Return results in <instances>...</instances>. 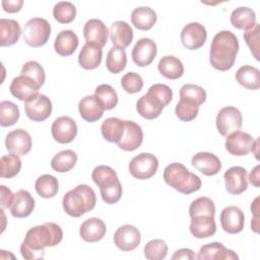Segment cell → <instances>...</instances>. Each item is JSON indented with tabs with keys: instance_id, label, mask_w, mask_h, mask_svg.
I'll return each instance as SVG.
<instances>
[{
	"instance_id": "cell-1",
	"label": "cell",
	"mask_w": 260,
	"mask_h": 260,
	"mask_svg": "<svg viewBox=\"0 0 260 260\" xmlns=\"http://www.w3.org/2000/svg\"><path fill=\"white\" fill-rule=\"evenodd\" d=\"M63 239L61 226L55 222H45L30 228L20 245L21 256L26 260L43 259L46 247H54Z\"/></svg>"
},
{
	"instance_id": "cell-2",
	"label": "cell",
	"mask_w": 260,
	"mask_h": 260,
	"mask_svg": "<svg viewBox=\"0 0 260 260\" xmlns=\"http://www.w3.org/2000/svg\"><path fill=\"white\" fill-rule=\"evenodd\" d=\"M239 40L231 30H220L211 42L209 62L213 68L226 71L233 68L239 52Z\"/></svg>"
},
{
	"instance_id": "cell-3",
	"label": "cell",
	"mask_w": 260,
	"mask_h": 260,
	"mask_svg": "<svg viewBox=\"0 0 260 260\" xmlns=\"http://www.w3.org/2000/svg\"><path fill=\"white\" fill-rule=\"evenodd\" d=\"M96 203V196L91 187L86 184L77 185L68 191L62 199L64 211L72 217H80L92 210Z\"/></svg>"
},
{
	"instance_id": "cell-4",
	"label": "cell",
	"mask_w": 260,
	"mask_h": 260,
	"mask_svg": "<svg viewBox=\"0 0 260 260\" xmlns=\"http://www.w3.org/2000/svg\"><path fill=\"white\" fill-rule=\"evenodd\" d=\"M164 180L176 191L186 195L198 191L202 185L201 179L180 162H172L165 168Z\"/></svg>"
},
{
	"instance_id": "cell-5",
	"label": "cell",
	"mask_w": 260,
	"mask_h": 260,
	"mask_svg": "<svg viewBox=\"0 0 260 260\" xmlns=\"http://www.w3.org/2000/svg\"><path fill=\"white\" fill-rule=\"evenodd\" d=\"M91 179L100 188L101 196L107 204H115L122 197V184L117 173L109 166H98L91 173Z\"/></svg>"
},
{
	"instance_id": "cell-6",
	"label": "cell",
	"mask_w": 260,
	"mask_h": 260,
	"mask_svg": "<svg viewBox=\"0 0 260 260\" xmlns=\"http://www.w3.org/2000/svg\"><path fill=\"white\" fill-rule=\"evenodd\" d=\"M23 40L32 48L44 46L51 35V25L49 21L42 17H34L29 19L23 28Z\"/></svg>"
},
{
	"instance_id": "cell-7",
	"label": "cell",
	"mask_w": 260,
	"mask_h": 260,
	"mask_svg": "<svg viewBox=\"0 0 260 260\" xmlns=\"http://www.w3.org/2000/svg\"><path fill=\"white\" fill-rule=\"evenodd\" d=\"M158 160L154 154L142 152L134 156L128 166V170L133 178L138 180L150 179L156 173Z\"/></svg>"
},
{
	"instance_id": "cell-8",
	"label": "cell",
	"mask_w": 260,
	"mask_h": 260,
	"mask_svg": "<svg viewBox=\"0 0 260 260\" xmlns=\"http://www.w3.org/2000/svg\"><path fill=\"white\" fill-rule=\"evenodd\" d=\"M215 123L218 133L221 136L226 137L242 128L243 117L241 112L236 107L228 106L219 110Z\"/></svg>"
},
{
	"instance_id": "cell-9",
	"label": "cell",
	"mask_w": 260,
	"mask_h": 260,
	"mask_svg": "<svg viewBox=\"0 0 260 260\" xmlns=\"http://www.w3.org/2000/svg\"><path fill=\"white\" fill-rule=\"evenodd\" d=\"M24 112L31 121H45L52 113V102L47 95L39 93L34 99L24 103Z\"/></svg>"
},
{
	"instance_id": "cell-10",
	"label": "cell",
	"mask_w": 260,
	"mask_h": 260,
	"mask_svg": "<svg viewBox=\"0 0 260 260\" xmlns=\"http://www.w3.org/2000/svg\"><path fill=\"white\" fill-rule=\"evenodd\" d=\"M51 133L58 143H70L77 135V125L71 117L61 116L53 122Z\"/></svg>"
},
{
	"instance_id": "cell-11",
	"label": "cell",
	"mask_w": 260,
	"mask_h": 260,
	"mask_svg": "<svg viewBox=\"0 0 260 260\" xmlns=\"http://www.w3.org/2000/svg\"><path fill=\"white\" fill-rule=\"evenodd\" d=\"M180 37L182 45L186 49L197 50L205 44L207 31L203 24L199 22H190L183 27Z\"/></svg>"
},
{
	"instance_id": "cell-12",
	"label": "cell",
	"mask_w": 260,
	"mask_h": 260,
	"mask_svg": "<svg viewBox=\"0 0 260 260\" xmlns=\"http://www.w3.org/2000/svg\"><path fill=\"white\" fill-rule=\"evenodd\" d=\"M5 146L9 153L18 156L25 155L31 149V137L24 129L12 130L6 135Z\"/></svg>"
},
{
	"instance_id": "cell-13",
	"label": "cell",
	"mask_w": 260,
	"mask_h": 260,
	"mask_svg": "<svg viewBox=\"0 0 260 260\" xmlns=\"http://www.w3.org/2000/svg\"><path fill=\"white\" fill-rule=\"evenodd\" d=\"M141 241L139 230L131 224L120 226L114 234V244L122 251L128 252L135 250Z\"/></svg>"
},
{
	"instance_id": "cell-14",
	"label": "cell",
	"mask_w": 260,
	"mask_h": 260,
	"mask_svg": "<svg viewBox=\"0 0 260 260\" xmlns=\"http://www.w3.org/2000/svg\"><path fill=\"white\" fill-rule=\"evenodd\" d=\"M39 89L40 86L36 81L21 74L14 77L9 85V90L11 94L17 100L24 103L37 96L39 94Z\"/></svg>"
},
{
	"instance_id": "cell-15",
	"label": "cell",
	"mask_w": 260,
	"mask_h": 260,
	"mask_svg": "<svg viewBox=\"0 0 260 260\" xmlns=\"http://www.w3.org/2000/svg\"><path fill=\"white\" fill-rule=\"evenodd\" d=\"M220 224L222 230L231 235L239 234L243 231L245 224V215L238 206H226L220 212Z\"/></svg>"
},
{
	"instance_id": "cell-16",
	"label": "cell",
	"mask_w": 260,
	"mask_h": 260,
	"mask_svg": "<svg viewBox=\"0 0 260 260\" xmlns=\"http://www.w3.org/2000/svg\"><path fill=\"white\" fill-rule=\"evenodd\" d=\"M157 53L154 41L149 38H142L136 42L132 49V60L139 67H145L152 63Z\"/></svg>"
},
{
	"instance_id": "cell-17",
	"label": "cell",
	"mask_w": 260,
	"mask_h": 260,
	"mask_svg": "<svg viewBox=\"0 0 260 260\" xmlns=\"http://www.w3.org/2000/svg\"><path fill=\"white\" fill-rule=\"evenodd\" d=\"M247 171L243 167L235 166L225 171L223 175L225 190L233 195H239L248 188Z\"/></svg>"
},
{
	"instance_id": "cell-18",
	"label": "cell",
	"mask_w": 260,
	"mask_h": 260,
	"mask_svg": "<svg viewBox=\"0 0 260 260\" xmlns=\"http://www.w3.org/2000/svg\"><path fill=\"white\" fill-rule=\"evenodd\" d=\"M143 141V131L140 125L131 120H125V129L118 147L124 151H133L140 147Z\"/></svg>"
},
{
	"instance_id": "cell-19",
	"label": "cell",
	"mask_w": 260,
	"mask_h": 260,
	"mask_svg": "<svg viewBox=\"0 0 260 260\" xmlns=\"http://www.w3.org/2000/svg\"><path fill=\"white\" fill-rule=\"evenodd\" d=\"M253 142L254 139L249 133L243 131H236L226 136L225 149L233 155H247L251 151Z\"/></svg>"
},
{
	"instance_id": "cell-20",
	"label": "cell",
	"mask_w": 260,
	"mask_h": 260,
	"mask_svg": "<svg viewBox=\"0 0 260 260\" xmlns=\"http://www.w3.org/2000/svg\"><path fill=\"white\" fill-rule=\"evenodd\" d=\"M35 199L31 194L24 189H19L14 193L11 205L9 207L10 213L16 218H23L30 215L35 209Z\"/></svg>"
},
{
	"instance_id": "cell-21",
	"label": "cell",
	"mask_w": 260,
	"mask_h": 260,
	"mask_svg": "<svg viewBox=\"0 0 260 260\" xmlns=\"http://www.w3.org/2000/svg\"><path fill=\"white\" fill-rule=\"evenodd\" d=\"M109 30L106 24L98 18L87 20L83 26V37L86 43L104 47L108 42Z\"/></svg>"
},
{
	"instance_id": "cell-22",
	"label": "cell",
	"mask_w": 260,
	"mask_h": 260,
	"mask_svg": "<svg viewBox=\"0 0 260 260\" xmlns=\"http://www.w3.org/2000/svg\"><path fill=\"white\" fill-rule=\"evenodd\" d=\"M192 166L205 176H214L221 170L220 159L211 152L200 151L192 156Z\"/></svg>"
},
{
	"instance_id": "cell-23",
	"label": "cell",
	"mask_w": 260,
	"mask_h": 260,
	"mask_svg": "<svg viewBox=\"0 0 260 260\" xmlns=\"http://www.w3.org/2000/svg\"><path fill=\"white\" fill-rule=\"evenodd\" d=\"M198 260H234L239 259V256L230 249H226L221 243L213 242L203 245L198 255Z\"/></svg>"
},
{
	"instance_id": "cell-24",
	"label": "cell",
	"mask_w": 260,
	"mask_h": 260,
	"mask_svg": "<svg viewBox=\"0 0 260 260\" xmlns=\"http://www.w3.org/2000/svg\"><path fill=\"white\" fill-rule=\"evenodd\" d=\"M107 232L105 222L99 217H90L85 219L79 228L80 238L87 243H95L101 241Z\"/></svg>"
},
{
	"instance_id": "cell-25",
	"label": "cell",
	"mask_w": 260,
	"mask_h": 260,
	"mask_svg": "<svg viewBox=\"0 0 260 260\" xmlns=\"http://www.w3.org/2000/svg\"><path fill=\"white\" fill-rule=\"evenodd\" d=\"M164 108V104L148 91L140 96L136 103V110L138 114L147 120L157 118L161 114Z\"/></svg>"
},
{
	"instance_id": "cell-26",
	"label": "cell",
	"mask_w": 260,
	"mask_h": 260,
	"mask_svg": "<svg viewBox=\"0 0 260 260\" xmlns=\"http://www.w3.org/2000/svg\"><path fill=\"white\" fill-rule=\"evenodd\" d=\"M103 57L102 47L85 43L78 55V63L85 70H92L100 66Z\"/></svg>"
},
{
	"instance_id": "cell-27",
	"label": "cell",
	"mask_w": 260,
	"mask_h": 260,
	"mask_svg": "<svg viewBox=\"0 0 260 260\" xmlns=\"http://www.w3.org/2000/svg\"><path fill=\"white\" fill-rule=\"evenodd\" d=\"M190 233L197 239H205L213 236L216 232L214 216L198 215L191 217Z\"/></svg>"
},
{
	"instance_id": "cell-28",
	"label": "cell",
	"mask_w": 260,
	"mask_h": 260,
	"mask_svg": "<svg viewBox=\"0 0 260 260\" xmlns=\"http://www.w3.org/2000/svg\"><path fill=\"white\" fill-rule=\"evenodd\" d=\"M110 39L115 47L127 48L132 43L133 29L126 21L117 20L111 25Z\"/></svg>"
},
{
	"instance_id": "cell-29",
	"label": "cell",
	"mask_w": 260,
	"mask_h": 260,
	"mask_svg": "<svg viewBox=\"0 0 260 260\" xmlns=\"http://www.w3.org/2000/svg\"><path fill=\"white\" fill-rule=\"evenodd\" d=\"M79 44V40L77 35L71 29L61 30L54 42L55 52L63 57L72 55Z\"/></svg>"
},
{
	"instance_id": "cell-30",
	"label": "cell",
	"mask_w": 260,
	"mask_h": 260,
	"mask_svg": "<svg viewBox=\"0 0 260 260\" xmlns=\"http://www.w3.org/2000/svg\"><path fill=\"white\" fill-rule=\"evenodd\" d=\"M78 112L83 120L92 123L103 117L105 110L99 104L94 95H86L80 100L78 104Z\"/></svg>"
},
{
	"instance_id": "cell-31",
	"label": "cell",
	"mask_w": 260,
	"mask_h": 260,
	"mask_svg": "<svg viewBox=\"0 0 260 260\" xmlns=\"http://www.w3.org/2000/svg\"><path fill=\"white\" fill-rule=\"evenodd\" d=\"M21 35L18 21L9 18L0 19V46L9 47L17 43Z\"/></svg>"
},
{
	"instance_id": "cell-32",
	"label": "cell",
	"mask_w": 260,
	"mask_h": 260,
	"mask_svg": "<svg viewBox=\"0 0 260 260\" xmlns=\"http://www.w3.org/2000/svg\"><path fill=\"white\" fill-rule=\"evenodd\" d=\"M125 129V120H121L117 117H110L106 119L102 126L101 131L103 137L112 143L118 144L121 140Z\"/></svg>"
},
{
	"instance_id": "cell-33",
	"label": "cell",
	"mask_w": 260,
	"mask_h": 260,
	"mask_svg": "<svg viewBox=\"0 0 260 260\" xmlns=\"http://www.w3.org/2000/svg\"><path fill=\"white\" fill-rule=\"evenodd\" d=\"M156 19V13L150 7H137L131 12L132 24L140 30L150 29L155 24Z\"/></svg>"
},
{
	"instance_id": "cell-34",
	"label": "cell",
	"mask_w": 260,
	"mask_h": 260,
	"mask_svg": "<svg viewBox=\"0 0 260 260\" xmlns=\"http://www.w3.org/2000/svg\"><path fill=\"white\" fill-rule=\"evenodd\" d=\"M157 68L160 74L170 80L178 79L184 73V66L182 61L179 58L170 55L164 56L159 60Z\"/></svg>"
},
{
	"instance_id": "cell-35",
	"label": "cell",
	"mask_w": 260,
	"mask_h": 260,
	"mask_svg": "<svg viewBox=\"0 0 260 260\" xmlns=\"http://www.w3.org/2000/svg\"><path fill=\"white\" fill-rule=\"evenodd\" d=\"M236 80L243 87L256 90L260 87V71L251 65H244L236 72Z\"/></svg>"
},
{
	"instance_id": "cell-36",
	"label": "cell",
	"mask_w": 260,
	"mask_h": 260,
	"mask_svg": "<svg viewBox=\"0 0 260 260\" xmlns=\"http://www.w3.org/2000/svg\"><path fill=\"white\" fill-rule=\"evenodd\" d=\"M230 20L234 27L246 30L256 23V14L252 8L242 6L233 10Z\"/></svg>"
},
{
	"instance_id": "cell-37",
	"label": "cell",
	"mask_w": 260,
	"mask_h": 260,
	"mask_svg": "<svg viewBox=\"0 0 260 260\" xmlns=\"http://www.w3.org/2000/svg\"><path fill=\"white\" fill-rule=\"evenodd\" d=\"M77 162V154L71 149H65L57 154L51 160V167L55 172L66 173L74 168Z\"/></svg>"
},
{
	"instance_id": "cell-38",
	"label": "cell",
	"mask_w": 260,
	"mask_h": 260,
	"mask_svg": "<svg viewBox=\"0 0 260 260\" xmlns=\"http://www.w3.org/2000/svg\"><path fill=\"white\" fill-rule=\"evenodd\" d=\"M127 64V55L124 49L118 47H112L106 58L107 69L114 74H118L123 71Z\"/></svg>"
},
{
	"instance_id": "cell-39",
	"label": "cell",
	"mask_w": 260,
	"mask_h": 260,
	"mask_svg": "<svg viewBox=\"0 0 260 260\" xmlns=\"http://www.w3.org/2000/svg\"><path fill=\"white\" fill-rule=\"evenodd\" d=\"M35 188L37 193L43 198L54 197L59 189V183L56 177L45 174L40 176L35 182Z\"/></svg>"
},
{
	"instance_id": "cell-40",
	"label": "cell",
	"mask_w": 260,
	"mask_h": 260,
	"mask_svg": "<svg viewBox=\"0 0 260 260\" xmlns=\"http://www.w3.org/2000/svg\"><path fill=\"white\" fill-rule=\"evenodd\" d=\"M94 98L104 110H112L118 104V94L109 84H100L94 89Z\"/></svg>"
},
{
	"instance_id": "cell-41",
	"label": "cell",
	"mask_w": 260,
	"mask_h": 260,
	"mask_svg": "<svg viewBox=\"0 0 260 260\" xmlns=\"http://www.w3.org/2000/svg\"><path fill=\"white\" fill-rule=\"evenodd\" d=\"M19 108L13 102L2 101L0 103V125L9 127L14 125L19 119Z\"/></svg>"
},
{
	"instance_id": "cell-42",
	"label": "cell",
	"mask_w": 260,
	"mask_h": 260,
	"mask_svg": "<svg viewBox=\"0 0 260 260\" xmlns=\"http://www.w3.org/2000/svg\"><path fill=\"white\" fill-rule=\"evenodd\" d=\"M190 217L198 215H215V205L209 197H199L193 200L189 206Z\"/></svg>"
},
{
	"instance_id": "cell-43",
	"label": "cell",
	"mask_w": 260,
	"mask_h": 260,
	"mask_svg": "<svg viewBox=\"0 0 260 260\" xmlns=\"http://www.w3.org/2000/svg\"><path fill=\"white\" fill-rule=\"evenodd\" d=\"M53 16L60 23H70L76 16V8L69 1L58 2L53 8Z\"/></svg>"
},
{
	"instance_id": "cell-44",
	"label": "cell",
	"mask_w": 260,
	"mask_h": 260,
	"mask_svg": "<svg viewBox=\"0 0 260 260\" xmlns=\"http://www.w3.org/2000/svg\"><path fill=\"white\" fill-rule=\"evenodd\" d=\"M180 100L192 102L200 107L206 101V91L199 85L186 83L180 89Z\"/></svg>"
},
{
	"instance_id": "cell-45",
	"label": "cell",
	"mask_w": 260,
	"mask_h": 260,
	"mask_svg": "<svg viewBox=\"0 0 260 260\" xmlns=\"http://www.w3.org/2000/svg\"><path fill=\"white\" fill-rule=\"evenodd\" d=\"M1 164V178L11 179L15 177L21 169V160L18 155L7 154L3 155L0 160Z\"/></svg>"
},
{
	"instance_id": "cell-46",
	"label": "cell",
	"mask_w": 260,
	"mask_h": 260,
	"mask_svg": "<svg viewBox=\"0 0 260 260\" xmlns=\"http://www.w3.org/2000/svg\"><path fill=\"white\" fill-rule=\"evenodd\" d=\"M143 252L148 260H162L168 255V245L164 240L153 239L146 243Z\"/></svg>"
},
{
	"instance_id": "cell-47",
	"label": "cell",
	"mask_w": 260,
	"mask_h": 260,
	"mask_svg": "<svg viewBox=\"0 0 260 260\" xmlns=\"http://www.w3.org/2000/svg\"><path fill=\"white\" fill-rule=\"evenodd\" d=\"M20 73H21V75L31 78L34 81H36L38 83V85L40 87H42L45 83V80H46L45 70L42 67V65L37 61L30 60V61L25 62L21 68Z\"/></svg>"
},
{
	"instance_id": "cell-48",
	"label": "cell",
	"mask_w": 260,
	"mask_h": 260,
	"mask_svg": "<svg viewBox=\"0 0 260 260\" xmlns=\"http://www.w3.org/2000/svg\"><path fill=\"white\" fill-rule=\"evenodd\" d=\"M198 112L199 106L186 100H180L175 109L176 116L179 118V120L184 122H190L194 120L198 116Z\"/></svg>"
},
{
	"instance_id": "cell-49",
	"label": "cell",
	"mask_w": 260,
	"mask_h": 260,
	"mask_svg": "<svg viewBox=\"0 0 260 260\" xmlns=\"http://www.w3.org/2000/svg\"><path fill=\"white\" fill-rule=\"evenodd\" d=\"M122 88L128 93H137L143 87V79L136 72H128L121 78Z\"/></svg>"
},
{
	"instance_id": "cell-50",
	"label": "cell",
	"mask_w": 260,
	"mask_h": 260,
	"mask_svg": "<svg viewBox=\"0 0 260 260\" xmlns=\"http://www.w3.org/2000/svg\"><path fill=\"white\" fill-rule=\"evenodd\" d=\"M259 30L260 26L256 22L252 27L246 29L243 36L247 46L250 49V52L257 61L259 60Z\"/></svg>"
},
{
	"instance_id": "cell-51",
	"label": "cell",
	"mask_w": 260,
	"mask_h": 260,
	"mask_svg": "<svg viewBox=\"0 0 260 260\" xmlns=\"http://www.w3.org/2000/svg\"><path fill=\"white\" fill-rule=\"evenodd\" d=\"M148 92L152 93L154 96H156L162 104L164 106H168L173 99V91L170 86L162 84V83H155L151 85L148 90Z\"/></svg>"
},
{
	"instance_id": "cell-52",
	"label": "cell",
	"mask_w": 260,
	"mask_h": 260,
	"mask_svg": "<svg viewBox=\"0 0 260 260\" xmlns=\"http://www.w3.org/2000/svg\"><path fill=\"white\" fill-rule=\"evenodd\" d=\"M2 8L5 12L8 13H16L21 10L23 1L22 0H3L1 2Z\"/></svg>"
},
{
	"instance_id": "cell-53",
	"label": "cell",
	"mask_w": 260,
	"mask_h": 260,
	"mask_svg": "<svg viewBox=\"0 0 260 260\" xmlns=\"http://www.w3.org/2000/svg\"><path fill=\"white\" fill-rule=\"evenodd\" d=\"M0 189H1V208L2 209L9 208L14 194L12 193V191L9 188H7L4 185H1Z\"/></svg>"
},
{
	"instance_id": "cell-54",
	"label": "cell",
	"mask_w": 260,
	"mask_h": 260,
	"mask_svg": "<svg viewBox=\"0 0 260 260\" xmlns=\"http://www.w3.org/2000/svg\"><path fill=\"white\" fill-rule=\"evenodd\" d=\"M172 259H197L196 255L194 254V252L191 249H187V248H183L180 250H177L174 255L172 256Z\"/></svg>"
},
{
	"instance_id": "cell-55",
	"label": "cell",
	"mask_w": 260,
	"mask_h": 260,
	"mask_svg": "<svg viewBox=\"0 0 260 260\" xmlns=\"http://www.w3.org/2000/svg\"><path fill=\"white\" fill-rule=\"evenodd\" d=\"M259 173H260V166L259 165H257L252 171H251V173H250V175H249V182L254 186V187H256V188H258L259 186H260V175H259Z\"/></svg>"
},
{
	"instance_id": "cell-56",
	"label": "cell",
	"mask_w": 260,
	"mask_h": 260,
	"mask_svg": "<svg viewBox=\"0 0 260 260\" xmlns=\"http://www.w3.org/2000/svg\"><path fill=\"white\" fill-rule=\"evenodd\" d=\"M258 201H259V197H256L251 204V211L253 213V218H259V215H258L259 203H258Z\"/></svg>"
},
{
	"instance_id": "cell-57",
	"label": "cell",
	"mask_w": 260,
	"mask_h": 260,
	"mask_svg": "<svg viewBox=\"0 0 260 260\" xmlns=\"http://www.w3.org/2000/svg\"><path fill=\"white\" fill-rule=\"evenodd\" d=\"M258 148H259V139H256L254 142H253V145H252V148H251V151L254 153V155H255V157L257 158V159H259V157H258Z\"/></svg>"
}]
</instances>
